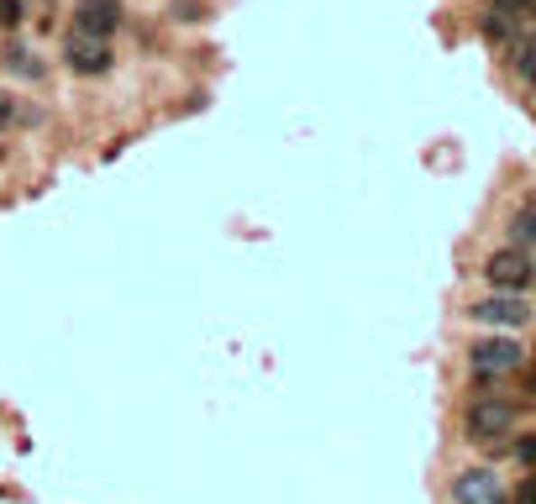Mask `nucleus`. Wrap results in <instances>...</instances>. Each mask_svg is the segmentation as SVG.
I'll use <instances>...</instances> for the list:
<instances>
[{
    "label": "nucleus",
    "mask_w": 536,
    "mask_h": 504,
    "mask_svg": "<svg viewBox=\"0 0 536 504\" xmlns=\"http://www.w3.org/2000/svg\"><path fill=\"white\" fill-rule=\"evenodd\" d=\"M463 426H468L474 442H500V436L515 431V405H510V399H474L468 416H463Z\"/></svg>",
    "instance_id": "obj_3"
},
{
    "label": "nucleus",
    "mask_w": 536,
    "mask_h": 504,
    "mask_svg": "<svg viewBox=\"0 0 536 504\" xmlns=\"http://www.w3.org/2000/svg\"><path fill=\"white\" fill-rule=\"evenodd\" d=\"M515 69H521V79L536 85V37H521V53H515Z\"/></svg>",
    "instance_id": "obj_11"
},
{
    "label": "nucleus",
    "mask_w": 536,
    "mask_h": 504,
    "mask_svg": "<svg viewBox=\"0 0 536 504\" xmlns=\"http://www.w3.org/2000/svg\"><path fill=\"white\" fill-rule=\"evenodd\" d=\"M63 59L74 74H106L111 69V37H89V32H69Z\"/></svg>",
    "instance_id": "obj_4"
},
{
    "label": "nucleus",
    "mask_w": 536,
    "mask_h": 504,
    "mask_svg": "<svg viewBox=\"0 0 536 504\" xmlns=\"http://www.w3.org/2000/svg\"><path fill=\"white\" fill-rule=\"evenodd\" d=\"M11 121H16V100H11V95H5V89H0V132H5V126H11Z\"/></svg>",
    "instance_id": "obj_13"
},
{
    "label": "nucleus",
    "mask_w": 536,
    "mask_h": 504,
    "mask_svg": "<svg viewBox=\"0 0 536 504\" xmlns=\"http://www.w3.org/2000/svg\"><path fill=\"white\" fill-rule=\"evenodd\" d=\"M494 5H500V11H510V16H526V11H531V0H494Z\"/></svg>",
    "instance_id": "obj_14"
},
{
    "label": "nucleus",
    "mask_w": 536,
    "mask_h": 504,
    "mask_svg": "<svg viewBox=\"0 0 536 504\" xmlns=\"http://www.w3.org/2000/svg\"><path fill=\"white\" fill-rule=\"evenodd\" d=\"M22 22V0H0V27H16Z\"/></svg>",
    "instance_id": "obj_12"
},
{
    "label": "nucleus",
    "mask_w": 536,
    "mask_h": 504,
    "mask_svg": "<svg viewBox=\"0 0 536 504\" xmlns=\"http://www.w3.org/2000/svg\"><path fill=\"white\" fill-rule=\"evenodd\" d=\"M452 499L457 504H505V483L494 468H468V473H457L452 483Z\"/></svg>",
    "instance_id": "obj_5"
},
{
    "label": "nucleus",
    "mask_w": 536,
    "mask_h": 504,
    "mask_svg": "<svg viewBox=\"0 0 536 504\" xmlns=\"http://www.w3.org/2000/svg\"><path fill=\"white\" fill-rule=\"evenodd\" d=\"M484 37H489V42H515V16L500 11V5H489V16H484Z\"/></svg>",
    "instance_id": "obj_8"
},
{
    "label": "nucleus",
    "mask_w": 536,
    "mask_h": 504,
    "mask_svg": "<svg viewBox=\"0 0 536 504\" xmlns=\"http://www.w3.org/2000/svg\"><path fill=\"white\" fill-rule=\"evenodd\" d=\"M5 69L22 79H42V59H32V48H5Z\"/></svg>",
    "instance_id": "obj_9"
},
{
    "label": "nucleus",
    "mask_w": 536,
    "mask_h": 504,
    "mask_svg": "<svg viewBox=\"0 0 536 504\" xmlns=\"http://www.w3.org/2000/svg\"><path fill=\"white\" fill-rule=\"evenodd\" d=\"M515 504H536V483H526V489H521V499Z\"/></svg>",
    "instance_id": "obj_15"
},
{
    "label": "nucleus",
    "mask_w": 536,
    "mask_h": 504,
    "mask_svg": "<svg viewBox=\"0 0 536 504\" xmlns=\"http://www.w3.org/2000/svg\"><path fill=\"white\" fill-rule=\"evenodd\" d=\"M116 27H121V5L116 0H79V5H74V32L111 37Z\"/></svg>",
    "instance_id": "obj_6"
},
{
    "label": "nucleus",
    "mask_w": 536,
    "mask_h": 504,
    "mask_svg": "<svg viewBox=\"0 0 536 504\" xmlns=\"http://www.w3.org/2000/svg\"><path fill=\"white\" fill-rule=\"evenodd\" d=\"M521 342L515 336H484L468 347V368H474L478 379H500V373H515L521 368Z\"/></svg>",
    "instance_id": "obj_2"
},
{
    "label": "nucleus",
    "mask_w": 536,
    "mask_h": 504,
    "mask_svg": "<svg viewBox=\"0 0 536 504\" xmlns=\"http://www.w3.org/2000/svg\"><path fill=\"white\" fill-rule=\"evenodd\" d=\"M484 279H489L494 289H505V295H521V289H531L536 263H531V252H526V247H500V252H489Z\"/></svg>",
    "instance_id": "obj_1"
},
{
    "label": "nucleus",
    "mask_w": 536,
    "mask_h": 504,
    "mask_svg": "<svg viewBox=\"0 0 536 504\" xmlns=\"http://www.w3.org/2000/svg\"><path fill=\"white\" fill-rule=\"evenodd\" d=\"M474 316L484 321V326H510V331H515V326H526V321H531V305L500 289L494 299H484V305H474Z\"/></svg>",
    "instance_id": "obj_7"
},
{
    "label": "nucleus",
    "mask_w": 536,
    "mask_h": 504,
    "mask_svg": "<svg viewBox=\"0 0 536 504\" xmlns=\"http://www.w3.org/2000/svg\"><path fill=\"white\" fill-rule=\"evenodd\" d=\"M510 237H515V247H536V210H515Z\"/></svg>",
    "instance_id": "obj_10"
}]
</instances>
